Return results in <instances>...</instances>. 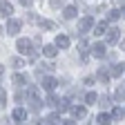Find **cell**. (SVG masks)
Wrapping results in <instances>:
<instances>
[{
  "instance_id": "8",
  "label": "cell",
  "mask_w": 125,
  "mask_h": 125,
  "mask_svg": "<svg viewBox=\"0 0 125 125\" xmlns=\"http://www.w3.org/2000/svg\"><path fill=\"white\" fill-rule=\"evenodd\" d=\"M56 85H58V81H56V78H52V76L42 78V87H45L47 92H54V89H56Z\"/></svg>"
},
{
  "instance_id": "18",
  "label": "cell",
  "mask_w": 125,
  "mask_h": 125,
  "mask_svg": "<svg viewBox=\"0 0 125 125\" xmlns=\"http://www.w3.org/2000/svg\"><path fill=\"white\" fill-rule=\"evenodd\" d=\"M98 81H101V83H107V81H109V72H107V69H101V72H98Z\"/></svg>"
},
{
  "instance_id": "15",
  "label": "cell",
  "mask_w": 125,
  "mask_h": 125,
  "mask_svg": "<svg viewBox=\"0 0 125 125\" xmlns=\"http://www.w3.org/2000/svg\"><path fill=\"white\" fill-rule=\"evenodd\" d=\"M96 101H98L96 92H87V94H85V103H87V105H96Z\"/></svg>"
},
{
  "instance_id": "9",
  "label": "cell",
  "mask_w": 125,
  "mask_h": 125,
  "mask_svg": "<svg viewBox=\"0 0 125 125\" xmlns=\"http://www.w3.org/2000/svg\"><path fill=\"white\" fill-rule=\"evenodd\" d=\"M123 72H125V65H123V62H116V65L109 67V76H114V78H118Z\"/></svg>"
},
{
  "instance_id": "6",
  "label": "cell",
  "mask_w": 125,
  "mask_h": 125,
  "mask_svg": "<svg viewBox=\"0 0 125 125\" xmlns=\"http://www.w3.org/2000/svg\"><path fill=\"white\" fill-rule=\"evenodd\" d=\"M118 38H121V31H118L116 27L107 31V45H116V42H118Z\"/></svg>"
},
{
  "instance_id": "13",
  "label": "cell",
  "mask_w": 125,
  "mask_h": 125,
  "mask_svg": "<svg viewBox=\"0 0 125 125\" xmlns=\"http://www.w3.org/2000/svg\"><path fill=\"white\" fill-rule=\"evenodd\" d=\"M69 107H72V105H69V101H65V98L56 103V109H58V114H62V112H67Z\"/></svg>"
},
{
  "instance_id": "4",
  "label": "cell",
  "mask_w": 125,
  "mask_h": 125,
  "mask_svg": "<svg viewBox=\"0 0 125 125\" xmlns=\"http://www.w3.org/2000/svg\"><path fill=\"white\" fill-rule=\"evenodd\" d=\"M92 22H94V20L89 18V16H87V18H83V20H78V29H76V31H78V34L89 31V29H92Z\"/></svg>"
},
{
  "instance_id": "27",
  "label": "cell",
  "mask_w": 125,
  "mask_h": 125,
  "mask_svg": "<svg viewBox=\"0 0 125 125\" xmlns=\"http://www.w3.org/2000/svg\"><path fill=\"white\" fill-rule=\"evenodd\" d=\"M5 98H7V92H5L2 87H0V101H5Z\"/></svg>"
},
{
  "instance_id": "12",
  "label": "cell",
  "mask_w": 125,
  "mask_h": 125,
  "mask_svg": "<svg viewBox=\"0 0 125 125\" xmlns=\"http://www.w3.org/2000/svg\"><path fill=\"white\" fill-rule=\"evenodd\" d=\"M11 81H13V85L22 87V85H27V76H25V74H16V76L11 78Z\"/></svg>"
},
{
  "instance_id": "2",
  "label": "cell",
  "mask_w": 125,
  "mask_h": 125,
  "mask_svg": "<svg viewBox=\"0 0 125 125\" xmlns=\"http://www.w3.org/2000/svg\"><path fill=\"white\" fill-rule=\"evenodd\" d=\"M20 27H22L20 20H9V22H7V34H9V36H16V34L20 31Z\"/></svg>"
},
{
  "instance_id": "29",
  "label": "cell",
  "mask_w": 125,
  "mask_h": 125,
  "mask_svg": "<svg viewBox=\"0 0 125 125\" xmlns=\"http://www.w3.org/2000/svg\"><path fill=\"white\" fill-rule=\"evenodd\" d=\"M2 72H5V69H2V65H0V76H2Z\"/></svg>"
},
{
  "instance_id": "3",
  "label": "cell",
  "mask_w": 125,
  "mask_h": 125,
  "mask_svg": "<svg viewBox=\"0 0 125 125\" xmlns=\"http://www.w3.org/2000/svg\"><path fill=\"white\" fill-rule=\"evenodd\" d=\"M92 54L96 56V58H105L107 56V49H105L103 42H96V45H92Z\"/></svg>"
},
{
  "instance_id": "22",
  "label": "cell",
  "mask_w": 125,
  "mask_h": 125,
  "mask_svg": "<svg viewBox=\"0 0 125 125\" xmlns=\"http://www.w3.org/2000/svg\"><path fill=\"white\" fill-rule=\"evenodd\" d=\"M40 27L42 29H54V22L52 20H40Z\"/></svg>"
},
{
  "instance_id": "1",
  "label": "cell",
  "mask_w": 125,
  "mask_h": 125,
  "mask_svg": "<svg viewBox=\"0 0 125 125\" xmlns=\"http://www.w3.org/2000/svg\"><path fill=\"white\" fill-rule=\"evenodd\" d=\"M16 47H18V52H20V54H27V56L34 54V49H31V40H29V38H18Z\"/></svg>"
},
{
  "instance_id": "10",
  "label": "cell",
  "mask_w": 125,
  "mask_h": 125,
  "mask_svg": "<svg viewBox=\"0 0 125 125\" xmlns=\"http://www.w3.org/2000/svg\"><path fill=\"white\" fill-rule=\"evenodd\" d=\"M0 11H2V16H5V18H9V16L13 13V7L7 2V0H0Z\"/></svg>"
},
{
  "instance_id": "28",
  "label": "cell",
  "mask_w": 125,
  "mask_h": 125,
  "mask_svg": "<svg viewBox=\"0 0 125 125\" xmlns=\"http://www.w3.org/2000/svg\"><path fill=\"white\" fill-rule=\"evenodd\" d=\"M18 2H20V5H25V7H29V5H31V0H18Z\"/></svg>"
},
{
  "instance_id": "20",
  "label": "cell",
  "mask_w": 125,
  "mask_h": 125,
  "mask_svg": "<svg viewBox=\"0 0 125 125\" xmlns=\"http://www.w3.org/2000/svg\"><path fill=\"white\" fill-rule=\"evenodd\" d=\"M118 16H121V11H116V9H112V11H109V13H107V20H109V22H112V20H118Z\"/></svg>"
},
{
  "instance_id": "7",
  "label": "cell",
  "mask_w": 125,
  "mask_h": 125,
  "mask_svg": "<svg viewBox=\"0 0 125 125\" xmlns=\"http://www.w3.org/2000/svg\"><path fill=\"white\" fill-rule=\"evenodd\" d=\"M27 121V112L22 107H16L13 109V123H25Z\"/></svg>"
},
{
  "instance_id": "16",
  "label": "cell",
  "mask_w": 125,
  "mask_h": 125,
  "mask_svg": "<svg viewBox=\"0 0 125 125\" xmlns=\"http://www.w3.org/2000/svg\"><path fill=\"white\" fill-rule=\"evenodd\" d=\"M107 31V22H98L96 27H94V36H103Z\"/></svg>"
},
{
  "instance_id": "5",
  "label": "cell",
  "mask_w": 125,
  "mask_h": 125,
  "mask_svg": "<svg viewBox=\"0 0 125 125\" xmlns=\"http://www.w3.org/2000/svg\"><path fill=\"white\" fill-rule=\"evenodd\" d=\"M69 112H72L76 118H85V116H87V109H85L83 105H72V107H69Z\"/></svg>"
},
{
  "instance_id": "11",
  "label": "cell",
  "mask_w": 125,
  "mask_h": 125,
  "mask_svg": "<svg viewBox=\"0 0 125 125\" xmlns=\"http://www.w3.org/2000/svg\"><path fill=\"white\" fill-rule=\"evenodd\" d=\"M56 47L67 49V47H69V38H67V36H56Z\"/></svg>"
},
{
  "instance_id": "21",
  "label": "cell",
  "mask_w": 125,
  "mask_h": 125,
  "mask_svg": "<svg viewBox=\"0 0 125 125\" xmlns=\"http://www.w3.org/2000/svg\"><path fill=\"white\" fill-rule=\"evenodd\" d=\"M109 118H112V116H107V114H98V116H96V123L105 125V123H109Z\"/></svg>"
},
{
  "instance_id": "14",
  "label": "cell",
  "mask_w": 125,
  "mask_h": 125,
  "mask_svg": "<svg viewBox=\"0 0 125 125\" xmlns=\"http://www.w3.org/2000/svg\"><path fill=\"white\" fill-rule=\"evenodd\" d=\"M42 54H45L47 58H54V56H56V47H54V45H45V47H42Z\"/></svg>"
},
{
  "instance_id": "23",
  "label": "cell",
  "mask_w": 125,
  "mask_h": 125,
  "mask_svg": "<svg viewBox=\"0 0 125 125\" xmlns=\"http://www.w3.org/2000/svg\"><path fill=\"white\" fill-rule=\"evenodd\" d=\"M11 65H13V67H18V69H20V67L25 65V60H22V58H13V60H11Z\"/></svg>"
},
{
  "instance_id": "19",
  "label": "cell",
  "mask_w": 125,
  "mask_h": 125,
  "mask_svg": "<svg viewBox=\"0 0 125 125\" xmlns=\"http://www.w3.org/2000/svg\"><path fill=\"white\" fill-rule=\"evenodd\" d=\"M121 118H123V112H121L118 107H114L112 109V121H121Z\"/></svg>"
},
{
  "instance_id": "26",
  "label": "cell",
  "mask_w": 125,
  "mask_h": 125,
  "mask_svg": "<svg viewBox=\"0 0 125 125\" xmlns=\"http://www.w3.org/2000/svg\"><path fill=\"white\" fill-rule=\"evenodd\" d=\"M94 81H96L94 76H87V78H85V85H94Z\"/></svg>"
},
{
  "instance_id": "24",
  "label": "cell",
  "mask_w": 125,
  "mask_h": 125,
  "mask_svg": "<svg viewBox=\"0 0 125 125\" xmlns=\"http://www.w3.org/2000/svg\"><path fill=\"white\" fill-rule=\"evenodd\" d=\"M49 5H52L54 9H58V7H62V5H65V0H49Z\"/></svg>"
},
{
  "instance_id": "17",
  "label": "cell",
  "mask_w": 125,
  "mask_h": 125,
  "mask_svg": "<svg viewBox=\"0 0 125 125\" xmlns=\"http://www.w3.org/2000/svg\"><path fill=\"white\" fill-rule=\"evenodd\" d=\"M62 16L69 20V18H76V7H65V11H62Z\"/></svg>"
},
{
  "instance_id": "25",
  "label": "cell",
  "mask_w": 125,
  "mask_h": 125,
  "mask_svg": "<svg viewBox=\"0 0 125 125\" xmlns=\"http://www.w3.org/2000/svg\"><path fill=\"white\" fill-rule=\"evenodd\" d=\"M98 101H101V103H98V105H103V107H105V105H109V96H101V98H98Z\"/></svg>"
}]
</instances>
